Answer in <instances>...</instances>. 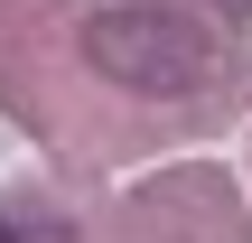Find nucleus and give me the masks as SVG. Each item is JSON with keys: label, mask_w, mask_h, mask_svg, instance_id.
Instances as JSON below:
<instances>
[{"label": "nucleus", "mask_w": 252, "mask_h": 243, "mask_svg": "<svg viewBox=\"0 0 252 243\" xmlns=\"http://www.w3.org/2000/svg\"><path fill=\"white\" fill-rule=\"evenodd\" d=\"M75 37H84L94 75L131 84V94H196L215 75V28L187 0H94Z\"/></svg>", "instance_id": "nucleus-1"}, {"label": "nucleus", "mask_w": 252, "mask_h": 243, "mask_svg": "<svg viewBox=\"0 0 252 243\" xmlns=\"http://www.w3.org/2000/svg\"><path fill=\"white\" fill-rule=\"evenodd\" d=\"M0 243H75V225L47 215V206H9V215H0Z\"/></svg>", "instance_id": "nucleus-2"}]
</instances>
